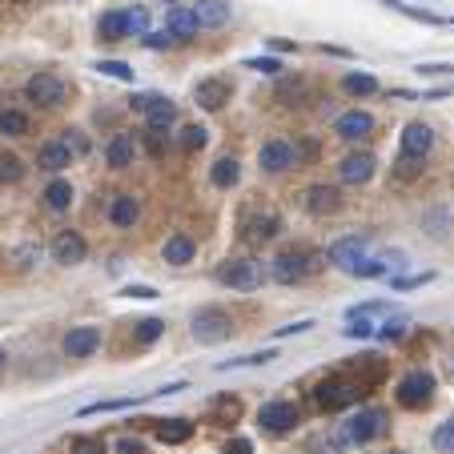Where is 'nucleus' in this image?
Here are the masks:
<instances>
[{
  "instance_id": "1",
  "label": "nucleus",
  "mask_w": 454,
  "mask_h": 454,
  "mask_svg": "<svg viewBox=\"0 0 454 454\" xmlns=\"http://www.w3.org/2000/svg\"><path fill=\"white\" fill-rule=\"evenodd\" d=\"M310 398H314V406L322 414H338V411H350L358 398H366V390L350 374H334V378H322V382L310 390Z\"/></svg>"
},
{
  "instance_id": "2",
  "label": "nucleus",
  "mask_w": 454,
  "mask_h": 454,
  "mask_svg": "<svg viewBox=\"0 0 454 454\" xmlns=\"http://www.w3.org/2000/svg\"><path fill=\"white\" fill-rule=\"evenodd\" d=\"M218 281L237 289V294H254L265 281V265L258 262V258H226V262L218 265Z\"/></svg>"
},
{
  "instance_id": "3",
  "label": "nucleus",
  "mask_w": 454,
  "mask_h": 454,
  "mask_svg": "<svg viewBox=\"0 0 454 454\" xmlns=\"http://www.w3.org/2000/svg\"><path fill=\"white\" fill-rule=\"evenodd\" d=\"M435 374L430 370H411V374L398 382V390H394V398H398L402 411H427L430 402H435Z\"/></svg>"
},
{
  "instance_id": "4",
  "label": "nucleus",
  "mask_w": 454,
  "mask_h": 454,
  "mask_svg": "<svg viewBox=\"0 0 454 454\" xmlns=\"http://www.w3.org/2000/svg\"><path fill=\"white\" fill-rule=\"evenodd\" d=\"M65 96H69V85H65L57 73H49V69L33 73V77L25 81V101L28 105H36V109H57Z\"/></svg>"
},
{
  "instance_id": "5",
  "label": "nucleus",
  "mask_w": 454,
  "mask_h": 454,
  "mask_svg": "<svg viewBox=\"0 0 454 454\" xmlns=\"http://www.w3.org/2000/svg\"><path fill=\"white\" fill-rule=\"evenodd\" d=\"M193 338L201 342V346H218V342H226L229 334H234V322H229V314L221 306H205L193 314Z\"/></svg>"
},
{
  "instance_id": "6",
  "label": "nucleus",
  "mask_w": 454,
  "mask_h": 454,
  "mask_svg": "<svg viewBox=\"0 0 454 454\" xmlns=\"http://www.w3.org/2000/svg\"><path fill=\"white\" fill-rule=\"evenodd\" d=\"M366 250H370V237L366 234H350V237H338V242L326 250V262L342 273H354L362 262H366Z\"/></svg>"
},
{
  "instance_id": "7",
  "label": "nucleus",
  "mask_w": 454,
  "mask_h": 454,
  "mask_svg": "<svg viewBox=\"0 0 454 454\" xmlns=\"http://www.w3.org/2000/svg\"><path fill=\"white\" fill-rule=\"evenodd\" d=\"M314 254L310 250H281L278 258L270 262V278L281 281V286H297L302 278H310V270H314Z\"/></svg>"
},
{
  "instance_id": "8",
  "label": "nucleus",
  "mask_w": 454,
  "mask_h": 454,
  "mask_svg": "<svg viewBox=\"0 0 454 454\" xmlns=\"http://www.w3.org/2000/svg\"><path fill=\"white\" fill-rule=\"evenodd\" d=\"M430 149H435V129L422 121H411L406 129H402V153H398V165L411 169L419 165V161L430 158Z\"/></svg>"
},
{
  "instance_id": "9",
  "label": "nucleus",
  "mask_w": 454,
  "mask_h": 454,
  "mask_svg": "<svg viewBox=\"0 0 454 454\" xmlns=\"http://www.w3.org/2000/svg\"><path fill=\"white\" fill-rule=\"evenodd\" d=\"M278 234H281V213L270 210V205H262V210H250L242 218V237L250 245H270Z\"/></svg>"
},
{
  "instance_id": "10",
  "label": "nucleus",
  "mask_w": 454,
  "mask_h": 454,
  "mask_svg": "<svg viewBox=\"0 0 454 454\" xmlns=\"http://www.w3.org/2000/svg\"><path fill=\"white\" fill-rule=\"evenodd\" d=\"M258 422H262V430H270V435H286V430H294L297 422H302V411H297V402H289V398H273L258 411Z\"/></svg>"
},
{
  "instance_id": "11",
  "label": "nucleus",
  "mask_w": 454,
  "mask_h": 454,
  "mask_svg": "<svg viewBox=\"0 0 454 454\" xmlns=\"http://www.w3.org/2000/svg\"><path fill=\"white\" fill-rule=\"evenodd\" d=\"M229 96H234V81L229 77H205L193 85V105L205 109V113H218Z\"/></svg>"
},
{
  "instance_id": "12",
  "label": "nucleus",
  "mask_w": 454,
  "mask_h": 454,
  "mask_svg": "<svg viewBox=\"0 0 454 454\" xmlns=\"http://www.w3.org/2000/svg\"><path fill=\"white\" fill-rule=\"evenodd\" d=\"M73 161H77V149H73L65 137L44 141V145L36 149V169H44V173H65Z\"/></svg>"
},
{
  "instance_id": "13",
  "label": "nucleus",
  "mask_w": 454,
  "mask_h": 454,
  "mask_svg": "<svg viewBox=\"0 0 454 454\" xmlns=\"http://www.w3.org/2000/svg\"><path fill=\"white\" fill-rule=\"evenodd\" d=\"M105 218H109V226H113V229H137V221H141V201H137V193H129V189L113 193V197H109Z\"/></svg>"
},
{
  "instance_id": "14",
  "label": "nucleus",
  "mask_w": 454,
  "mask_h": 454,
  "mask_svg": "<svg viewBox=\"0 0 454 454\" xmlns=\"http://www.w3.org/2000/svg\"><path fill=\"white\" fill-rule=\"evenodd\" d=\"M258 161H262L265 173H286V169H297V153H294V141H265L262 149H258Z\"/></svg>"
},
{
  "instance_id": "15",
  "label": "nucleus",
  "mask_w": 454,
  "mask_h": 454,
  "mask_svg": "<svg viewBox=\"0 0 454 454\" xmlns=\"http://www.w3.org/2000/svg\"><path fill=\"white\" fill-rule=\"evenodd\" d=\"M49 254H53L57 265H81L88 254V242L77 234V229H61V234L53 237V245H49Z\"/></svg>"
},
{
  "instance_id": "16",
  "label": "nucleus",
  "mask_w": 454,
  "mask_h": 454,
  "mask_svg": "<svg viewBox=\"0 0 454 454\" xmlns=\"http://www.w3.org/2000/svg\"><path fill=\"white\" fill-rule=\"evenodd\" d=\"M65 358H93L101 350V326H73L61 342Z\"/></svg>"
},
{
  "instance_id": "17",
  "label": "nucleus",
  "mask_w": 454,
  "mask_h": 454,
  "mask_svg": "<svg viewBox=\"0 0 454 454\" xmlns=\"http://www.w3.org/2000/svg\"><path fill=\"white\" fill-rule=\"evenodd\" d=\"M334 133H338L342 141H366V137H374V117H370L366 109H346V113L334 121Z\"/></svg>"
},
{
  "instance_id": "18",
  "label": "nucleus",
  "mask_w": 454,
  "mask_h": 454,
  "mask_svg": "<svg viewBox=\"0 0 454 454\" xmlns=\"http://www.w3.org/2000/svg\"><path fill=\"white\" fill-rule=\"evenodd\" d=\"M386 430V414L382 411H358L354 419L346 422V438L350 442H370V438H378Z\"/></svg>"
},
{
  "instance_id": "19",
  "label": "nucleus",
  "mask_w": 454,
  "mask_h": 454,
  "mask_svg": "<svg viewBox=\"0 0 454 454\" xmlns=\"http://www.w3.org/2000/svg\"><path fill=\"white\" fill-rule=\"evenodd\" d=\"M374 169H378L374 153H346V158H342V165H338V177L346 185H366L370 177H374Z\"/></svg>"
},
{
  "instance_id": "20",
  "label": "nucleus",
  "mask_w": 454,
  "mask_h": 454,
  "mask_svg": "<svg viewBox=\"0 0 454 454\" xmlns=\"http://www.w3.org/2000/svg\"><path fill=\"white\" fill-rule=\"evenodd\" d=\"M306 210L314 218H334L342 210V193L334 185H310L306 189Z\"/></svg>"
},
{
  "instance_id": "21",
  "label": "nucleus",
  "mask_w": 454,
  "mask_h": 454,
  "mask_svg": "<svg viewBox=\"0 0 454 454\" xmlns=\"http://www.w3.org/2000/svg\"><path fill=\"white\" fill-rule=\"evenodd\" d=\"M133 158H137V137L133 133H113L105 145V161L109 169H129Z\"/></svg>"
},
{
  "instance_id": "22",
  "label": "nucleus",
  "mask_w": 454,
  "mask_h": 454,
  "mask_svg": "<svg viewBox=\"0 0 454 454\" xmlns=\"http://www.w3.org/2000/svg\"><path fill=\"white\" fill-rule=\"evenodd\" d=\"M193 17L201 20V28H221L234 17V4L229 0H193Z\"/></svg>"
},
{
  "instance_id": "23",
  "label": "nucleus",
  "mask_w": 454,
  "mask_h": 454,
  "mask_svg": "<svg viewBox=\"0 0 454 454\" xmlns=\"http://www.w3.org/2000/svg\"><path fill=\"white\" fill-rule=\"evenodd\" d=\"M165 28L173 33V41L181 44V41H193V36H197L201 20L193 17V9H185V4H173V9L165 12Z\"/></svg>"
},
{
  "instance_id": "24",
  "label": "nucleus",
  "mask_w": 454,
  "mask_h": 454,
  "mask_svg": "<svg viewBox=\"0 0 454 454\" xmlns=\"http://www.w3.org/2000/svg\"><path fill=\"white\" fill-rule=\"evenodd\" d=\"M153 438L161 446H181L193 438V422L185 419H153Z\"/></svg>"
},
{
  "instance_id": "25",
  "label": "nucleus",
  "mask_w": 454,
  "mask_h": 454,
  "mask_svg": "<svg viewBox=\"0 0 454 454\" xmlns=\"http://www.w3.org/2000/svg\"><path fill=\"white\" fill-rule=\"evenodd\" d=\"M173 121H177V105L169 101V96H158V101L145 109V129L149 133H169Z\"/></svg>"
},
{
  "instance_id": "26",
  "label": "nucleus",
  "mask_w": 454,
  "mask_h": 454,
  "mask_svg": "<svg viewBox=\"0 0 454 454\" xmlns=\"http://www.w3.org/2000/svg\"><path fill=\"white\" fill-rule=\"evenodd\" d=\"M161 258H165L169 265H189L193 258H197V242H193L189 234H173L161 245Z\"/></svg>"
},
{
  "instance_id": "27",
  "label": "nucleus",
  "mask_w": 454,
  "mask_h": 454,
  "mask_svg": "<svg viewBox=\"0 0 454 454\" xmlns=\"http://www.w3.org/2000/svg\"><path fill=\"white\" fill-rule=\"evenodd\" d=\"M96 36L101 41H125L129 36V20H125V9H113V12H105V17L96 20Z\"/></svg>"
},
{
  "instance_id": "28",
  "label": "nucleus",
  "mask_w": 454,
  "mask_h": 454,
  "mask_svg": "<svg viewBox=\"0 0 454 454\" xmlns=\"http://www.w3.org/2000/svg\"><path fill=\"white\" fill-rule=\"evenodd\" d=\"M237 419H242V398H234V394H221V398H213L210 422H218V427H234Z\"/></svg>"
},
{
  "instance_id": "29",
  "label": "nucleus",
  "mask_w": 454,
  "mask_h": 454,
  "mask_svg": "<svg viewBox=\"0 0 454 454\" xmlns=\"http://www.w3.org/2000/svg\"><path fill=\"white\" fill-rule=\"evenodd\" d=\"M210 181L218 185V189H234V185L242 181V165H237V158H218L213 161Z\"/></svg>"
},
{
  "instance_id": "30",
  "label": "nucleus",
  "mask_w": 454,
  "mask_h": 454,
  "mask_svg": "<svg viewBox=\"0 0 454 454\" xmlns=\"http://www.w3.org/2000/svg\"><path fill=\"white\" fill-rule=\"evenodd\" d=\"M28 129H33V121H28L25 109H4L0 113V137H28Z\"/></svg>"
},
{
  "instance_id": "31",
  "label": "nucleus",
  "mask_w": 454,
  "mask_h": 454,
  "mask_svg": "<svg viewBox=\"0 0 454 454\" xmlns=\"http://www.w3.org/2000/svg\"><path fill=\"white\" fill-rule=\"evenodd\" d=\"M44 205L53 213H65L73 205V185L65 181V177H57V181H49V189H44Z\"/></svg>"
},
{
  "instance_id": "32",
  "label": "nucleus",
  "mask_w": 454,
  "mask_h": 454,
  "mask_svg": "<svg viewBox=\"0 0 454 454\" xmlns=\"http://www.w3.org/2000/svg\"><path fill=\"white\" fill-rule=\"evenodd\" d=\"M342 88H346L350 96H374L382 85H378L370 73H346V77H342Z\"/></svg>"
},
{
  "instance_id": "33",
  "label": "nucleus",
  "mask_w": 454,
  "mask_h": 454,
  "mask_svg": "<svg viewBox=\"0 0 454 454\" xmlns=\"http://www.w3.org/2000/svg\"><path fill=\"white\" fill-rule=\"evenodd\" d=\"M161 334H165V322H161V318H141V322L133 326V342H137V346H153Z\"/></svg>"
},
{
  "instance_id": "34",
  "label": "nucleus",
  "mask_w": 454,
  "mask_h": 454,
  "mask_svg": "<svg viewBox=\"0 0 454 454\" xmlns=\"http://www.w3.org/2000/svg\"><path fill=\"white\" fill-rule=\"evenodd\" d=\"M378 4H386V9L402 12V17H411V20H427V25H442V17H435V12H427V9H414V4H406V0H378Z\"/></svg>"
},
{
  "instance_id": "35",
  "label": "nucleus",
  "mask_w": 454,
  "mask_h": 454,
  "mask_svg": "<svg viewBox=\"0 0 454 454\" xmlns=\"http://www.w3.org/2000/svg\"><path fill=\"white\" fill-rule=\"evenodd\" d=\"M25 177V161L17 153H0V185H17Z\"/></svg>"
},
{
  "instance_id": "36",
  "label": "nucleus",
  "mask_w": 454,
  "mask_h": 454,
  "mask_svg": "<svg viewBox=\"0 0 454 454\" xmlns=\"http://www.w3.org/2000/svg\"><path fill=\"white\" fill-rule=\"evenodd\" d=\"M210 145V129L205 125H185L181 129V149L185 153H197V149Z\"/></svg>"
},
{
  "instance_id": "37",
  "label": "nucleus",
  "mask_w": 454,
  "mask_h": 454,
  "mask_svg": "<svg viewBox=\"0 0 454 454\" xmlns=\"http://www.w3.org/2000/svg\"><path fill=\"white\" fill-rule=\"evenodd\" d=\"M69 454H109V446H105V438H96V435H81V438H73Z\"/></svg>"
},
{
  "instance_id": "38",
  "label": "nucleus",
  "mask_w": 454,
  "mask_h": 454,
  "mask_svg": "<svg viewBox=\"0 0 454 454\" xmlns=\"http://www.w3.org/2000/svg\"><path fill=\"white\" fill-rule=\"evenodd\" d=\"M125 20H129V36H145L149 33V9H145V4L125 9Z\"/></svg>"
},
{
  "instance_id": "39",
  "label": "nucleus",
  "mask_w": 454,
  "mask_h": 454,
  "mask_svg": "<svg viewBox=\"0 0 454 454\" xmlns=\"http://www.w3.org/2000/svg\"><path fill=\"white\" fill-rule=\"evenodd\" d=\"M278 354L273 350H262V354H245V358H229V362H221L218 370H234V366H265V362H273Z\"/></svg>"
},
{
  "instance_id": "40",
  "label": "nucleus",
  "mask_w": 454,
  "mask_h": 454,
  "mask_svg": "<svg viewBox=\"0 0 454 454\" xmlns=\"http://www.w3.org/2000/svg\"><path fill=\"white\" fill-rule=\"evenodd\" d=\"M96 73H101V77H113V81H133V69L125 61H96L93 65Z\"/></svg>"
},
{
  "instance_id": "41",
  "label": "nucleus",
  "mask_w": 454,
  "mask_h": 454,
  "mask_svg": "<svg viewBox=\"0 0 454 454\" xmlns=\"http://www.w3.org/2000/svg\"><path fill=\"white\" fill-rule=\"evenodd\" d=\"M435 450L438 454H454V419L442 422V427L435 430Z\"/></svg>"
},
{
  "instance_id": "42",
  "label": "nucleus",
  "mask_w": 454,
  "mask_h": 454,
  "mask_svg": "<svg viewBox=\"0 0 454 454\" xmlns=\"http://www.w3.org/2000/svg\"><path fill=\"white\" fill-rule=\"evenodd\" d=\"M406 326H411V318H406V314H398L394 322L386 318L382 330H378V338H386V342H390V338H402V334H406Z\"/></svg>"
},
{
  "instance_id": "43",
  "label": "nucleus",
  "mask_w": 454,
  "mask_h": 454,
  "mask_svg": "<svg viewBox=\"0 0 454 454\" xmlns=\"http://www.w3.org/2000/svg\"><path fill=\"white\" fill-rule=\"evenodd\" d=\"M245 69L270 73V77H278V73H281V61H278V57H250V61H245Z\"/></svg>"
},
{
  "instance_id": "44",
  "label": "nucleus",
  "mask_w": 454,
  "mask_h": 454,
  "mask_svg": "<svg viewBox=\"0 0 454 454\" xmlns=\"http://www.w3.org/2000/svg\"><path fill=\"white\" fill-rule=\"evenodd\" d=\"M141 41H145V49H173V33H169V28H161V33H153V28H149L145 36H141Z\"/></svg>"
},
{
  "instance_id": "45",
  "label": "nucleus",
  "mask_w": 454,
  "mask_h": 454,
  "mask_svg": "<svg viewBox=\"0 0 454 454\" xmlns=\"http://www.w3.org/2000/svg\"><path fill=\"white\" fill-rule=\"evenodd\" d=\"M342 334H346V338H374L378 330L366 322V318H350V326H346V330H342Z\"/></svg>"
},
{
  "instance_id": "46",
  "label": "nucleus",
  "mask_w": 454,
  "mask_h": 454,
  "mask_svg": "<svg viewBox=\"0 0 454 454\" xmlns=\"http://www.w3.org/2000/svg\"><path fill=\"white\" fill-rule=\"evenodd\" d=\"M430 278H435V273H414V278H394L390 286H394V289H411V286H427Z\"/></svg>"
},
{
  "instance_id": "47",
  "label": "nucleus",
  "mask_w": 454,
  "mask_h": 454,
  "mask_svg": "<svg viewBox=\"0 0 454 454\" xmlns=\"http://www.w3.org/2000/svg\"><path fill=\"white\" fill-rule=\"evenodd\" d=\"M161 137H165V133H149V129H145V149H149V153H153V158H161V153H165V145H161Z\"/></svg>"
},
{
  "instance_id": "48",
  "label": "nucleus",
  "mask_w": 454,
  "mask_h": 454,
  "mask_svg": "<svg viewBox=\"0 0 454 454\" xmlns=\"http://www.w3.org/2000/svg\"><path fill=\"white\" fill-rule=\"evenodd\" d=\"M158 101V93H133V101H129V109H137V113H145L149 105Z\"/></svg>"
},
{
  "instance_id": "49",
  "label": "nucleus",
  "mask_w": 454,
  "mask_h": 454,
  "mask_svg": "<svg viewBox=\"0 0 454 454\" xmlns=\"http://www.w3.org/2000/svg\"><path fill=\"white\" fill-rule=\"evenodd\" d=\"M226 454H254V442L250 438H234V442H226Z\"/></svg>"
},
{
  "instance_id": "50",
  "label": "nucleus",
  "mask_w": 454,
  "mask_h": 454,
  "mask_svg": "<svg viewBox=\"0 0 454 454\" xmlns=\"http://www.w3.org/2000/svg\"><path fill=\"white\" fill-rule=\"evenodd\" d=\"M117 454H145V442H137V438H121V442H117Z\"/></svg>"
},
{
  "instance_id": "51",
  "label": "nucleus",
  "mask_w": 454,
  "mask_h": 454,
  "mask_svg": "<svg viewBox=\"0 0 454 454\" xmlns=\"http://www.w3.org/2000/svg\"><path fill=\"white\" fill-rule=\"evenodd\" d=\"M125 297H158V289L153 286H129L125 289Z\"/></svg>"
},
{
  "instance_id": "52",
  "label": "nucleus",
  "mask_w": 454,
  "mask_h": 454,
  "mask_svg": "<svg viewBox=\"0 0 454 454\" xmlns=\"http://www.w3.org/2000/svg\"><path fill=\"white\" fill-rule=\"evenodd\" d=\"M65 141H69V145L77 149V153H85V149H88V141L81 137V129H69V137H65Z\"/></svg>"
},
{
  "instance_id": "53",
  "label": "nucleus",
  "mask_w": 454,
  "mask_h": 454,
  "mask_svg": "<svg viewBox=\"0 0 454 454\" xmlns=\"http://www.w3.org/2000/svg\"><path fill=\"white\" fill-rule=\"evenodd\" d=\"M314 322H289V326H281L278 330V338H286V334H302V330H310Z\"/></svg>"
},
{
  "instance_id": "54",
  "label": "nucleus",
  "mask_w": 454,
  "mask_h": 454,
  "mask_svg": "<svg viewBox=\"0 0 454 454\" xmlns=\"http://www.w3.org/2000/svg\"><path fill=\"white\" fill-rule=\"evenodd\" d=\"M4 366H9V350L0 346V374H4Z\"/></svg>"
},
{
  "instance_id": "55",
  "label": "nucleus",
  "mask_w": 454,
  "mask_h": 454,
  "mask_svg": "<svg viewBox=\"0 0 454 454\" xmlns=\"http://www.w3.org/2000/svg\"><path fill=\"white\" fill-rule=\"evenodd\" d=\"M446 370H450V378H454V354H450V358H446Z\"/></svg>"
},
{
  "instance_id": "56",
  "label": "nucleus",
  "mask_w": 454,
  "mask_h": 454,
  "mask_svg": "<svg viewBox=\"0 0 454 454\" xmlns=\"http://www.w3.org/2000/svg\"><path fill=\"white\" fill-rule=\"evenodd\" d=\"M12 4H28V0H12Z\"/></svg>"
},
{
  "instance_id": "57",
  "label": "nucleus",
  "mask_w": 454,
  "mask_h": 454,
  "mask_svg": "<svg viewBox=\"0 0 454 454\" xmlns=\"http://www.w3.org/2000/svg\"><path fill=\"white\" fill-rule=\"evenodd\" d=\"M390 454H406V450H390Z\"/></svg>"
},
{
  "instance_id": "58",
  "label": "nucleus",
  "mask_w": 454,
  "mask_h": 454,
  "mask_svg": "<svg viewBox=\"0 0 454 454\" xmlns=\"http://www.w3.org/2000/svg\"><path fill=\"white\" fill-rule=\"evenodd\" d=\"M173 4H181V0H173Z\"/></svg>"
}]
</instances>
